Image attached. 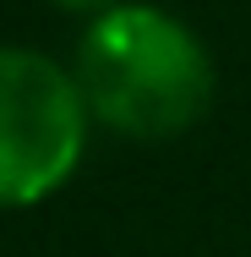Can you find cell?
Segmentation results:
<instances>
[{
    "instance_id": "7a4b0ae2",
    "label": "cell",
    "mask_w": 251,
    "mask_h": 257,
    "mask_svg": "<svg viewBox=\"0 0 251 257\" xmlns=\"http://www.w3.org/2000/svg\"><path fill=\"white\" fill-rule=\"evenodd\" d=\"M77 77L39 50L0 44V208H33L71 181L88 154Z\"/></svg>"
},
{
    "instance_id": "6da1fadb",
    "label": "cell",
    "mask_w": 251,
    "mask_h": 257,
    "mask_svg": "<svg viewBox=\"0 0 251 257\" xmlns=\"http://www.w3.org/2000/svg\"><path fill=\"white\" fill-rule=\"evenodd\" d=\"M88 115L120 137H180L213 104V55L164 6L99 11L71 66Z\"/></svg>"
},
{
    "instance_id": "3957f363",
    "label": "cell",
    "mask_w": 251,
    "mask_h": 257,
    "mask_svg": "<svg viewBox=\"0 0 251 257\" xmlns=\"http://www.w3.org/2000/svg\"><path fill=\"white\" fill-rule=\"evenodd\" d=\"M55 6H60V11H93V17H99V11H115V6H126V0H55Z\"/></svg>"
}]
</instances>
